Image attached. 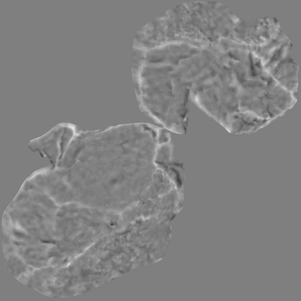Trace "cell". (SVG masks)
<instances>
[{
  "label": "cell",
  "instance_id": "cell-1",
  "mask_svg": "<svg viewBox=\"0 0 301 301\" xmlns=\"http://www.w3.org/2000/svg\"><path fill=\"white\" fill-rule=\"evenodd\" d=\"M269 121L257 116H246L232 127L230 132L238 134L256 132L268 123Z\"/></svg>",
  "mask_w": 301,
  "mask_h": 301
}]
</instances>
